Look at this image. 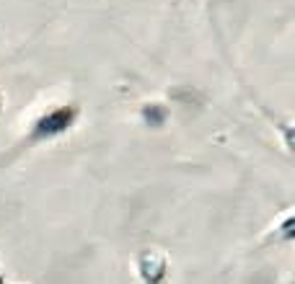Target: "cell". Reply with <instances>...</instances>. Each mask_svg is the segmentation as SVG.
<instances>
[{
	"label": "cell",
	"mask_w": 295,
	"mask_h": 284,
	"mask_svg": "<svg viewBox=\"0 0 295 284\" xmlns=\"http://www.w3.org/2000/svg\"><path fill=\"white\" fill-rule=\"evenodd\" d=\"M75 119H78V106H73V104L55 106L52 111L41 114L29 127V132L24 135L18 147H36V145H44V142H50L55 137H62L65 132H70V127L75 124Z\"/></svg>",
	"instance_id": "obj_1"
},
{
	"label": "cell",
	"mask_w": 295,
	"mask_h": 284,
	"mask_svg": "<svg viewBox=\"0 0 295 284\" xmlns=\"http://www.w3.org/2000/svg\"><path fill=\"white\" fill-rule=\"evenodd\" d=\"M168 271L171 264L161 248H145L138 256V274L143 284H168Z\"/></svg>",
	"instance_id": "obj_2"
},
{
	"label": "cell",
	"mask_w": 295,
	"mask_h": 284,
	"mask_svg": "<svg viewBox=\"0 0 295 284\" xmlns=\"http://www.w3.org/2000/svg\"><path fill=\"white\" fill-rule=\"evenodd\" d=\"M0 111H3V96H0Z\"/></svg>",
	"instance_id": "obj_3"
},
{
	"label": "cell",
	"mask_w": 295,
	"mask_h": 284,
	"mask_svg": "<svg viewBox=\"0 0 295 284\" xmlns=\"http://www.w3.org/2000/svg\"><path fill=\"white\" fill-rule=\"evenodd\" d=\"M0 284H6V281H3V274H0Z\"/></svg>",
	"instance_id": "obj_4"
}]
</instances>
